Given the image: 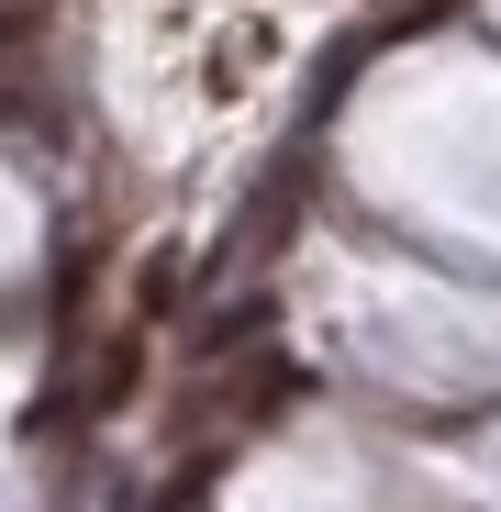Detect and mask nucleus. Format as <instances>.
<instances>
[{
  "label": "nucleus",
  "instance_id": "f257e3e1",
  "mask_svg": "<svg viewBox=\"0 0 501 512\" xmlns=\"http://www.w3.org/2000/svg\"><path fill=\"white\" fill-rule=\"evenodd\" d=\"M279 401H301V368L290 357H257V368L234 379V412H279Z\"/></svg>",
  "mask_w": 501,
  "mask_h": 512
},
{
  "label": "nucleus",
  "instance_id": "20e7f679",
  "mask_svg": "<svg viewBox=\"0 0 501 512\" xmlns=\"http://www.w3.org/2000/svg\"><path fill=\"white\" fill-rule=\"evenodd\" d=\"M446 12H457V0H379V45H390V34H424V23H446Z\"/></svg>",
  "mask_w": 501,
  "mask_h": 512
},
{
  "label": "nucleus",
  "instance_id": "39448f33",
  "mask_svg": "<svg viewBox=\"0 0 501 512\" xmlns=\"http://www.w3.org/2000/svg\"><path fill=\"white\" fill-rule=\"evenodd\" d=\"M134 368H145V357H134V334H123V346L90 368V401H123V390H134Z\"/></svg>",
  "mask_w": 501,
  "mask_h": 512
},
{
  "label": "nucleus",
  "instance_id": "7ed1b4c3",
  "mask_svg": "<svg viewBox=\"0 0 501 512\" xmlns=\"http://www.w3.org/2000/svg\"><path fill=\"white\" fill-rule=\"evenodd\" d=\"M179 279H190V256H179V245H156V256H145V279H134V312H179Z\"/></svg>",
  "mask_w": 501,
  "mask_h": 512
},
{
  "label": "nucleus",
  "instance_id": "f03ea898",
  "mask_svg": "<svg viewBox=\"0 0 501 512\" xmlns=\"http://www.w3.org/2000/svg\"><path fill=\"white\" fill-rule=\"evenodd\" d=\"M257 334H268V301L245 290L234 312H212V323H201V357H234V346H257Z\"/></svg>",
  "mask_w": 501,
  "mask_h": 512
}]
</instances>
